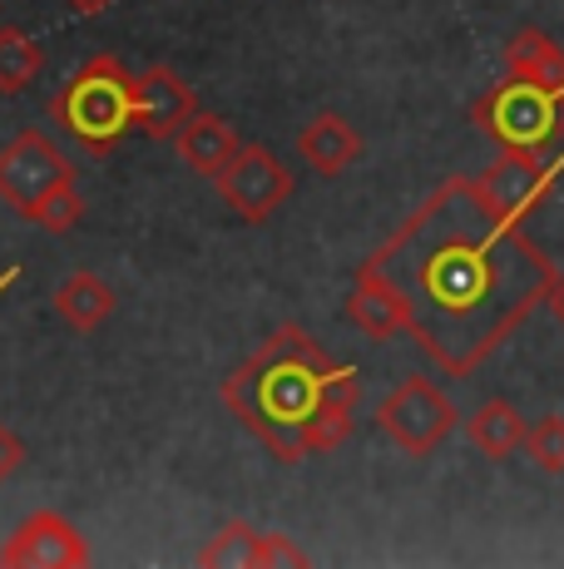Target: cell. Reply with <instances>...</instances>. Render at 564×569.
<instances>
[{
	"instance_id": "obj_8",
	"label": "cell",
	"mask_w": 564,
	"mask_h": 569,
	"mask_svg": "<svg viewBox=\"0 0 564 569\" xmlns=\"http://www.w3.org/2000/svg\"><path fill=\"white\" fill-rule=\"evenodd\" d=\"M564 169V154L555 149H501V159L481 173V193L495 203V213L525 223L535 208L550 203V189H555Z\"/></svg>"
},
{
	"instance_id": "obj_22",
	"label": "cell",
	"mask_w": 564,
	"mask_h": 569,
	"mask_svg": "<svg viewBox=\"0 0 564 569\" xmlns=\"http://www.w3.org/2000/svg\"><path fill=\"white\" fill-rule=\"evenodd\" d=\"M64 6H70L74 16H84V20H90V16H104V10H110L114 0H64Z\"/></svg>"
},
{
	"instance_id": "obj_6",
	"label": "cell",
	"mask_w": 564,
	"mask_h": 569,
	"mask_svg": "<svg viewBox=\"0 0 564 569\" xmlns=\"http://www.w3.org/2000/svg\"><path fill=\"white\" fill-rule=\"evenodd\" d=\"M376 426H382L386 441L401 446L406 456H431V451H441V441L461 426V416H455V401L436 381L406 377L392 397L376 407Z\"/></svg>"
},
{
	"instance_id": "obj_2",
	"label": "cell",
	"mask_w": 564,
	"mask_h": 569,
	"mask_svg": "<svg viewBox=\"0 0 564 569\" xmlns=\"http://www.w3.org/2000/svg\"><path fill=\"white\" fill-rule=\"evenodd\" d=\"M219 391L233 421L282 466L338 451L356 426V367L338 362L298 322H282Z\"/></svg>"
},
{
	"instance_id": "obj_3",
	"label": "cell",
	"mask_w": 564,
	"mask_h": 569,
	"mask_svg": "<svg viewBox=\"0 0 564 569\" xmlns=\"http://www.w3.org/2000/svg\"><path fill=\"white\" fill-rule=\"evenodd\" d=\"M0 203H10L26 223L46 228V233H70L84 218L74 163L40 129H26L0 149Z\"/></svg>"
},
{
	"instance_id": "obj_12",
	"label": "cell",
	"mask_w": 564,
	"mask_h": 569,
	"mask_svg": "<svg viewBox=\"0 0 564 569\" xmlns=\"http://www.w3.org/2000/svg\"><path fill=\"white\" fill-rule=\"evenodd\" d=\"M238 144H243V139H238V129L228 124L223 114H209V109H193V114L179 124V134H173L179 159L189 163L193 173H203V179H213V173L233 159Z\"/></svg>"
},
{
	"instance_id": "obj_16",
	"label": "cell",
	"mask_w": 564,
	"mask_h": 569,
	"mask_svg": "<svg viewBox=\"0 0 564 569\" xmlns=\"http://www.w3.org/2000/svg\"><path fill=\"white\" fill-rule=\"evenodd\" d=\"M505 64H510V74H525V80H540V84L564 90V50L535 26H525L520 36H510Z\"/></svg>"
},
{
	"instance_id": "obj_4",
	"label": "cell",
	"mask_w": 564,
	"mask_h": 569,
	"mask_svg": "<svg viewBox=\"0 0 564 569\" xmlns=\"http://www.w3.org/2000/svg\"><path fill=\"white\" fill-rule=\"evenodd\" d=\"M60 129L84 154H110L119 139L134 129V74L114 54H94L50 104Z\"/></svg>"
},
{
	"instance_id": "obj_17",
	"label": "cell",
	"mask_w": 564,
	"mask_h": 569,
	"mask_svg": "<svg viewBox=\"0 0 564 569\" xmlns=\"http://www.w3.org/2000/svg\"><path fill=\"white\" fill-rule=\"evenodd\" d=\"M46 64L40 40H30L20 26H0V94H20Z\"/></svg>"
},
{
	"instance_id": "obj_11",
	"label": "cell",
	"mask_w": 564,
	"mask_h": 569,
	"mask_svg": "<svg viewBox=\"0 0 564 569\" xmlns=\"http://www.w3.org/2000/svg\"><path fill=\"white\" fill-rule=\"evenodd\" d=\"M298 154H302V163H308L312 173L338 179V173H346L356 159H362V134H356L342 114L322 109V114L298 134Z\"/></svg>"
},
{
	"instance_id": "obj_10",
	"label": "cell",
	"mask_w": 564,
	"mask_h": 569,
	"mask_svg": "<svg viewBox=\"0 0 564 569\" xmlns=\"http://www.w3.org/2000/svg\"><path fill=\"white\" fill-rule=\"evenodd\" d=\"M199 109L193 90L169 70V64H154V70L134 74V124L154 139H173L179 124Z\"/></svg>"
},
{
	"instance_id": "obj_5",
	"label": "cell",
	"mask_w": 564,
	"mask_h": 569,
	"mask_svg": "<svg viewBox=\"0 0 564 569\" xmlns=\"http://www.w3.org/2000/svg\"><path fill=\"white\" fill-rule=\"evenodd\" d=\"M475 129L501 149H560L564 139V90L510 74L471 109Z\"/></svg>"
},
{
	"instance_id": "obj_18",
	"label": "cell",
	"mask_w": 564,
	"mask_h": 569,
	"mask_svg": "<svg viewBox=\"0 0 564 569\" xmlns=\"http://www.w3.org/2000/svg\"><path fill=\"white\" fill-rule=\"evenodd\" d=\"M199 565H209V569H243V565L258 569V530L243 525V520L223 525V530L199 550Z\"/></svg>"
},
{
	"instance_id": "obj_21",
	"label": "cell",
	"mask_w": 564,
	"mask_h": 569,
	"mask_svg": "<svg viewBox=\"0 0 564 569\" xmlns=\"http://www.w3.org/2000/svg\"><path fill=\"white\" fill-rule=\"evenodd\" d=\"M20 466H26V446H20L16 431H6V426H0V486H6Z\"/></svg>"
},
{
	"instance_id": "obj_15",
	"label": "cell",
	"mask_w": 564,
	"mask_h": 569,
	"mask_svg": "<svg viewBox=\"0 0 564 569\" xmlns=\"http://www.w3.org/2000/svg\"><path fill=\"white\" fill-rule=\"evenodd\" d=\"M346 317H352V322L362 327L372 342H392V337L406 332V327H401V308L392 302V292H386L376 278H366V272H356L352 298H346Z\"/></svg>"
},
{
	"instance_id": "obj_13",
	"label": "cell",
	"mask_w": 564,
	"mask_h": 569,
	"mask_svg": "<svg viewBox=\"0 0 564 569\" xmlns=\"http://www.w3.org/2000/svg\"><path fill=\"white\" fill-rule=\"evenodd\" d=\"M56 312L64 327H74V332H100L104 322H110L114 312V288L104 278H94V272H70V278L56 288Z\"/></svg>"
},
{
	"instance_id": "obj_23",
	"label": "cell",
	"mask_w": 564,
	"mask_h": 569,
	"mask_svg": "<svg viewBox=\"0 0 564 569\" xmlns=\"http://www.w3.org/2000/svg\"><path fill=\"white\" fill-rule=\"evenodd\" d=\"M545 308H550V312H555V322L564 327V278L555 282V292H550V302H545Z\"/></svg>"
},
{
	"instance_id": "obj_19",
	"label": "cell",
	"mask_w": 564,
	"mask_h": 569,
	"mask_svg": "<svg viewBox=\"0 0 564 569\" xmlns=\"http://www.w3.org/2000/svg\"><path fill=\"white\" fill-rule=\"evenodd\" d=\"M525 456L545 476H564V416H540L525 431Z\"/></svg>"
},
{
	"instance_id": "obj_20",
	"label": "cell",
	"mask_w": 564,
	"mask_h": 569,
	"mask_svg": "<svg viewBox=\"0 0 564 569\" xmlns=\"http://www.w3.org/2000/svg\"><path fill=\"white\" fill-rule=\"evenodd\" d=\"M278 565L302 569L308 565V550H298L288 535H258V569H278Z\"/></svg>"
},
{
	"instance_id": "obj_1",
	"label": "cell",
	"mask_w": 564,
	"mask_h": 569,
	"mask_svg": "<svg viewBox=\"0 0 564 569\" xmlns=\"http://www.w3.org/2000/svg\"><path fill=\"white\" fill-rule=\"evenodd\" d=\"M356 272L392 292L406 337L446 377L491 362L560 282L545 248L475 179H446Z\"/></svg>"
},
{
	"instance_id": "obj_7",
	"label": "cell",
	"mask_w": 564,
	"mask_h": 569,
	"mask_svg": "<svg viewBox=\"0 0 564 569\" xmlns=\"http://www.w3.org/2000/svg\"><path fill=\"white\" fill-rule=\"evenodd\" d=\"M219 199L233 208L243 223H268L282 203L292 199V173L282 169V159L263 144H238L233 159L213 173Z\"/></svg>"
},
{
	"instance_id": "obj_14",
	"label": "cell",
	"mask_w": 564,
	"mask_h": 569,
	"mask_svg": "<svg viewBox=\"0 0 564 569\" xmlns=\"http://www.w3.org/2000/svg\"><path fill=\"white\" fill-rule=\"evenodd\" d=\"M525 431H530V421L501 397L465 416V436H471V446L485 456V461H510V456L525 446Z\"/></svg>"
},
{
	"instance_id": "obj_9",
	"label": "cell",
	"mask_w": 564,
	"mask_h": 569,
	"mask_svg": "<svg viewBox=\"0 0 564 569\" xmlns=\"http://www.w3.org/2000/svg\"><path fill=\"white\" fill-rule=\"evenodd\" d=\"M0 565L10 569H84L90 565V545L60 510H36L30 520L16 525L6 545H0Z\"/></svg>"
}]
</instances>
